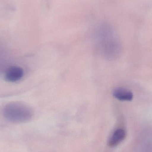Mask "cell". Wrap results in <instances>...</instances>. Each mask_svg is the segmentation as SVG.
<instances>
[{"label":"cell","instance_id":"obj_4","mask_svg":"<svg viewBox=\"0 0 152 152\" xmlns=\"http://www.w3.org/2000/svg\"><path fill=\"white\" fill-rule=\"evenodd\" d=\"M126 131L122 129H118L113 134L108 142V145L112 148L116 147L126 139Z\"/></svg>","mask_w":152,"mask_h":152},{"label":"cell","instance_id":"obj_1","mask_svg":"<svg viewBox=\"0 0 152 152\" xmlns=\"http://www.w3.org/2000/svg\"><path fill=\"white\" fill-rule=\"evenodd\" d=\"M100 52L108 59L117 58L120 55L121 45L113 30L106 26L100 29L97 34Z\"/></svg>","mask_w":152,"mask_h":152},{"label":"cell","instance_id":"obj_3","mask_svg":"<svg viewBox=\"0 0 152 152\" xmlns=\"http://www.w3.org/2000/svg\"><path fill=\"white\" fill-rule=\"evenodd\" d=\"M24 75L23 69L18 66H11L5 70L4 79L7 82L15 83L20 80Z\"/></svg>","mask_w":152,"mask_h":152},{"label":"cell","instance_id":"obj_2","mask_svg":"<svg viewBox=\"0 0 152 152\" xmlns=\"http://www.w3.org/2000/svg\"><path fill=\"white\" fill-rule=\"evenodd\" d=\"M3 113L7 121L16 124L27 122L34 115L33 110L29 105L19 102H11L6 104L4 107Z\"/></svg>","mask_w":152,"mask_h":152},{"label":"cell","instance_id":"obj_6","mask_svg":"<svg viewBox=\"0 0 152 152\" xmlns=\"http://www.w3.org/2000/svg\"><path fill=\"white\" fill-rule=\"evenodd\" d=\"M152 138L147 137L143 139L138 145L137 152H152Z\"/></svg>","mask_w":152,"mask_h":152},{"label":"cell","instance_id":"obj_5","mask_svg":"<svg viewBox=\"0 0 152 152\" xmlns=\"http://www.w3.org/2000/svg\"><path fill=\"white\" fill-rule=\"evenodd\" d=\"M113 94L115 98L121 101H131L134 97V95L131 91L123 87L115 88Z\"/></svg>","mask_w":152,"mask_h":152}]
</instances>
